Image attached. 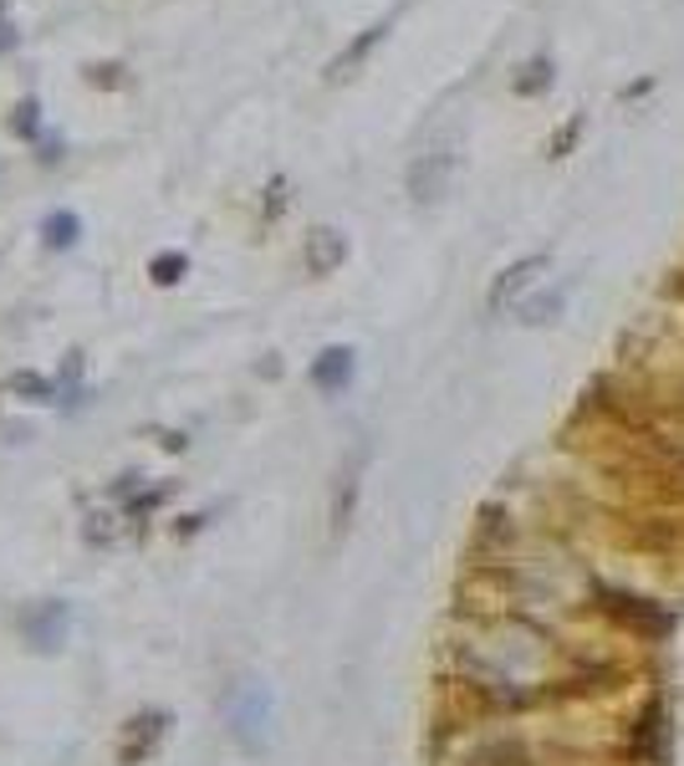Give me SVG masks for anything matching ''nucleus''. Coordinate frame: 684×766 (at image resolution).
<instances>
[{
  "label": "nucleus",
  "instance_id": "14",
  "mask_svg": "<svg viewBox=\"0 0 684 766\" xmlns=\"http://www.w3.org/2000/svg\"><path fill=\"white\" fill-rule=\"evenodd\" d=\"M184 271H189V256H184V250H159V256L149 261L153 286H179Z\"/></svg>",
  "mask_w": 684,
  "mask_h": 766
},
{
  "label": "nucleus",
  "instance_id": "16",
  "mask_svg": "<svg viewBox=\"0 0 684 766\" xmlns=\"http://www.w3.org/2000/svg\"><path fill=\"white\" fill-rule=\"evenodd\" d=\"M36 123H41V108H36V98H21V102H16V113H11V134L32 138V134H36Z\"/></svg>",
  "mask_w": 684,
  "mask_h": 766
},
{
  "label": "nucleus",
  "instance_id": "18",
  "mask_svg": "<svg viewBox=\"0 0 684 766\" xmlns=\"http://www.w3.org/2000/svg\"><path fill=\"white\" fill-rule=\"evenodd\" d=\"M551 312H562V292H551V297H536L532 307H521V322H551Z\"/></svg>",
  "mask_w": 684,
  "mask_h": 766
},
{
  "label": "nucleus",
  "instance_id": "10",
  "mask_svg": "<svg viewBox=\"0 0 684 766\" xmlns=\"http://www.w3.org/2000/svg\"><path fill=\"white\" fill-rule=\"evenodd\" d=\"M352 348H322L318 358H312V383H318L322 394H343L352 383Z\"/></svg>",
  "mask_w": 684,
  "mask_h": 766
},
{
  "label": "nucleus",
  "instance_id": "8",
  "mask_svg": "<svg viewBox=\"0 0 684 766\" xmlns=\"http://www.w3.org/2000/svg\"><path fill=\"white\" fill-rule=\"evenodd\" d=\"M343 261H348V235L343 231L318 225V231L307 235V271H312V276H333Z\"/></svg>",
  "mask_w": 684,
  "mask_h": 766
},
{
  "label": "nucleus",
  "instance_id": "11",
  "mask_svg": "<svg viewBox=\"0 0 684 766\" xmlns=\"http://www.w3.org/2000/svg\"><path fill=\"white\" fill-rule=\"evenodd\" d=\"M388 26H394V21H373V26H368V32L358 36V41H352V47L343 51V57H333V67H327V77H333V83H337V77H352V72L363 67V57H368V51H373V47H378V41H384V36H388Z\"/></svg>",
  "mask_w": 684,
  "mask_h": 766
},
{
  "label": "nucleus",
  "instance_id": "5",
  "mask_svg": "<svg viewBox=\"0 0 684 766\" xmlns=\"http://www.w3.org/2000/svg\"><path fill=\"white\" fill-rule=\"evenodd\" d=\"M634 756H638V766H664V756H669V716L659 700H654L649 711H644V720L634 726Z\"/></svg>",
  "mask_w": 684,
  "mask_h": 766
},
{
  "label": "nucleus",
  "instance_id": "19",
  "mask_svg": "<svg viewBox=\"0 0 684 766\" xmlns=\"http://www.w3.org/2000/svg\"><path fill=\"white\" fill-rule=\"evenodd\" d=\"M577 134H583V113H572L568 118V128L551 138V159H562V153H572V144H577Z\"/></svg>",
  "mask_w": 684,
  "mask_h": 766
},
{
  "label": "nucleus",
  "instance_id": "7",
  "mask_svg": "<svg viewBox=\"0 0 684 766\" xmlns=\"http://www.w3.org/2000/svg\"><path fill=\"white\" fill-rule=\"evenodd\" d=\"M536 271H547V256H526V261H517V267H506L501 276H496V286H490L485 307H490V312H506V307L536 282Z\"/></svg>",
  "mask_w": 684,
  "mask_h": 766
},
{
  "label": "nucleus",
  "instance_id": "1",
  "mask_svg": "<svg viewBox=\"0 0 684 766\" xmlns=\"http://www.w3.org/2000/svg\"><path fill=\"white\" fill-rule=\"evenodd\" d=\"M225 726H231L235 746L251 751V756L271 746V726H276V700H271L266 680H256V675H240V680L225 690Z\"/></svg>",
  "mask_w": 684,
  "mask_h": 766
},
{
  "label": "nucleus",
  "instance_id": "2",
  "mask_svg": "<svg viewBox=\"0 0 684 766\" xmlns=\"http://www.w3.org/2000/svg\"><path fill=\"white\" fill-rule=\"evenodd\" d=\"M455 164H460L455 144H439V149L419 153L414 164H409V195H414V205L445 200V189H450V180H455Z\"/></svg>",
  "mask_w": 684,
  "mask_h": 766
},
{
  "label": "nucleus",
  "instance_id": "4",
  "mask_svg": "<svg viewBox=\"0 0 684 766\" xmlns=\"http://www.w3.org/2000/svg\"><path fill=\"white\" fill-rule=\"evenodd\" d=\"M598 593L608 598L602 608H608V614H618L623 623H629V629H638V633H669V623H674V618L659 614L649 598H634V593H613V588H598Z\"/></svg>",
  "mask_w": 684,
  "mask_h": 766
},
{
  "label": "nucleus",
  "instance_id": "12",
  "mask_svg": "<svg viewBox=\"0 0 684 766\" xmlns=\"http://www.w3.org/2000/svg\"><path fill=\"white\" fill-rule=\"evenodd\" d=\"M363 466V460H358ZM358 466H348L343 475H337V491H333V532L343 536L352 521V506H358Z\"/></svg>",
  "mask_w": 684,
  "mask_h": 766
},
{
  "label": "nucleus",
  "instance_id": "3",
  "mask_svg": "<svg viewBox=\"0 0 684 766\" xmlns=\"http://www.w3.org/2000/svg\"><path fill=\"white\" fill-rule=\"evenodd\" d=\"M169 736V711H138L117 736V766H144Z\"/></svg>",
  "mask_w": 684,
  "mask_h": 766
},
{
  "label": "nucleus",
  "instance_id": "20",
  "mask_svg": "<svg viewBox=\"0 0 684 766\" xmlns=\"http://www.w3.org/2000/svg\"><path fill=\"white\" fill-rule=\"evenodd\" d=\"M87 77H92V83H102V87H117V67H92Z\"/></svg>",
  "mask_w": 684,
  "mask_h": 766
},
{
  "label": "nucleus",
  "instance_id": "15",
  "mask_svg": "<svg viewBox=\"0 0 684 766\" xmlns=\"http://www.w3.org/2000/svg\"><path fill=\"white\" fill-rule=\"evenodd\" d=\"M542 87H551V57H532V62L517 72V92H521V98H536Z\"/></svg>",
  "mask_w": 684,
  "mask_h": 766
},
{
  "label": "nucleus",
  "instance_id": "9",
  "mask_svg": "<svg viewBox=\"0 0 684 766\" xmlns=\"http://www.w3.org/2000/svg\"><path fill=\"white\" fill-rule=\"evenodd\" d=\"M465 766H532V746L521 736H490L481 746H470Z\"/></svg>",
  "mask_w": 684,
  "mask_h": 766
},
{
  "label": "nucleus",
  "instance_id": "17",
  "mask_svg": "<svg viewBox=\"0 0 684 766\" xmlns=\"http://www.w3.org/2000/svg\"><path fill=\"white\" fill-rule=\"evenodd\" d=\"M11 388H16V394H26V399H51V394H57V388H51L47 379H41V373H16V379H11Z\"/></svg>",
  "mask_w": 684,
  "mask_h": 766
},
{
  "label": "nucleus",
  "instance_id": "13",
  "mask_svg": "<svg viewBox=\"0 0 684 766\" xmlns=\"http://www.w3.org/2000/svg\"><path fill=\"white\" fill-rule=\"evenodd\" d=\"M41 235H47V246L51 250H67L77 235H83V220L72 215V210H51L47 225H41Z\"/></svg>",
  "mask_w": 684,
  "mask_h": 766
},
{
  "label": "nucleus",
  "instance_id": "6",
  "mask_svg": "<svg viewBox=\"0 0 684 766\" xmlns=\"http://www.w3.org/2000/svg\"><path fill=\"white\" fill-rule=\"evenodd\" d=\"M67 603H41V608H32V614L21 618V629H26V639H32L36 650H62V639H67Z\"/></svg>",
  "mask_w": 684,
  "mask_h": 766
}]
</instances>
